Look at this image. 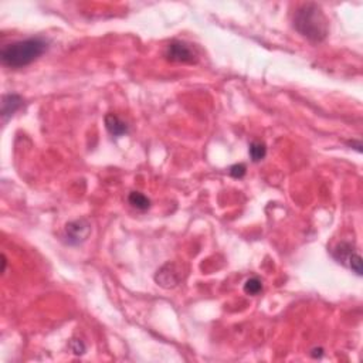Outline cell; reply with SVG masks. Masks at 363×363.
Wrapping results in <instances>:
<instances>
[{
    "label": "cell",
    "mask_w": 363,
    "mask_h": 363,
    "mask_svg": "<svg viewBox=\"0 0 363 363\" xmlns=\"http://www.w3.org/2000/svg\"><path fill=\"white\" fill-rule=\"evenodd\" d=\"M49 49V42L43 37H30L26 40L10 43L0 51L3 66L10 68H22L30 66L42 57Z\"/></svg>",
    "instance_id": "1"
},
{
    "label": "cell",
    "mask_w": 363,
    "mask_h": 363,
    "mask_svg": "<svg viewBox=\"0 0 363 363\" xmlns=\"http://www.w3.org/2000/svg\"><path fill=\"white\" fill-rule=\"evenodd\" d=\"M294 27L298 33L312 42L325 40L329 30L328 19L315 3H306L298 9L294 16Z\"/></svg>",
    "instance_id": "2"
},
{
    "label": "cell",
    "mask_w": 363,
    "mask_h": 363,
    "mask_svg": "<svg viewBox=\"0 0 363 363\" xmlns=\"http://www.w3.org/2000/svg\"><path fill=\"white\" fill-rule=\"evenodd\" d=\"M91 234V224L85 219H78L74 222H70L66 224L64 229V239L67 244L70 246H77L81 244L88 239Z\"/></svg>",
    "instance_id": "3"
},
{
    "label": "cell",
    "mask_w": 363,
    "mask_h": 363,
    "mask_svg": "<svg viewBox=\"0 0 363 363\" xmlns=\"http://www.w3.org/2000/svg\"><path fill=\"white\" fill-rule=\"evenodd\" d=\"M165 57L173 63H195L198 56L189 44L183 42H173L167 46Z\"/></svg>",
    "instance_id": "4"
},
{
    "label": "cell",
    "mask_w": 363,
    "mask_h": 363,
    "mask_svg": "<svg viewBox=\"0 0 363 363\" xmlns=\"http://www.w3.org/2000/svg\"><path fill=\"white\" fill-rule=\"evenodd\" d=\"M183 272L182 267L176 263H167L159 268L155 275V281L163 288H173L180 282Z\"/></svg>",
    "instance_id": "5"
},
{
    "label": "cell",
    "mask_w": 363,
    "mask_h": 363,
    "mask_svg": "<svg viewBox=\"0 0 363 363\" xmlns=\"http://www.w3.org/2000/svg\"><path fill=\"white\" fill-rule=\"evenodd\" d=\"M23 105V98L17 94H8L2 98V118L6 121L13 115L19 108Z\"/></svg>",
    "instance_id": "6"
},
{
    "label": "cell",
    "mask_w": 363,
    "mask_h": 363,
    "mask_svg": "<svg viewBox=\"0 0 363 363\" xmlns=\"http://www.w3.org/2000/svg\"><path fill=\"white\" fill-rule=\"evenodd\" d=\"M104 121H105V128H107V131L112 136H115V138H119V136H124L128 133V125L126 122H124L121 118L115 114H107L105 118H104Z\"/></svg>",
    "instance_id": "7"
},
{
    "label": "cell",
    "mask_w": 363,
    "mask_h": 363,
    "mask_svg": "<svg viewBox=\"0 0 363 363\" xmlns=\"http://www.w3.org/2000/svg\"><path fill=\"white\" fill-rule=\"evenodd\" d=\"M128 202H129V205H132L135 209H138V210H148L149 207H150V200H149L143 193H140V192H131L129 193V196H128Z\"/></svg>",
    "instance_id": "8"
},
{
    "label": "cell",
    "mask_w": 363,
    "mask_h": 363,
    "mask_svg": "<svg viewBox=\"0 0 363 363\" xmlns=\"http://www.w3.org/2000/svg\"><path fill=\"white\" fill-rule=\"evenodd\" d=\"M248 153L253 162H260L263 160L267 155V146H265L264 142H260V140H254L250 143V148H248Z\"/></svg>",
    "instance_id": "9"
},
{
    "label": "cell",
    "mask_w": 363,
    "mask_h": 363,
    "mask_svg": "<svg viewBox=\"0 0 363 363\" xmlns=\"http://www.w3.org/2000/svg\"><path fill=\"white\" fill-rule=\"evenodd\" d=\"M263 291V282L258 280L257 277L248 278L244 284V292L248 295H258Z\"/></svg>",
    "instance_id": "10"
},
{
    "label": "cell",
    "mask_w": 363,
    "mask_h": 363,
    "mask_svg": "<svg viewBox=\"0 0 363 363\" xmlns=\"http://www.w3.org/2000/svg\"><path fill=\"white\" fill-rule=\"evenodd\" d=\"M346 263L349 265V268L355 272L356 275H362V257L359 256V254H356L355 251L350 253L349 257H347Z\"/></svg>",
    "instance_id": "11"
},
{
    "label": "cell",
    "mask_w": 363,
    "mask_h": 363,
    "mask_svg": "<svg viewBox=\"0 0 363 363\" xmlns=\"http://www.w3.org/2000/svg\"><path fill=\"white\" fill-rule=\"evenodd\" d=\"M246 170H247L246 165H243V163H237V165H233L230 167V174L233 176V177H236V179H241V177L246 174Z\"/></svg>",
    "instance_id": "12"
},
{
    "label": "cell",
    "mask_w": 363,
    "mask_h": 363,
    "mask_svg": "<svg viewBox=\"0 0 363 363\" xmlns=\"http://www.w3.org/2000/svg\"><path fill=\"white\" fill-rule=\"evenodd\" d=\"M71 349H73V352H74L75 355H83L84 352H85V346H84V343L81 340H78V339H73L71 340Z\"/></svg>",
    "instance_id": "13"
},
{
    "label": "cell",
    "mask_w": 363,
    "mask_h": 363,
    "mask_svg": "<svg viewBox=\"0 0 363 363\" xmlns=\"http://www.w3.org/2000/svg\"><path fill=\"white\" fill-rule=\"evenodd\" d=\"M322 355H323V349H322V347H314V349L311 350V356H312L314 359L322 357Z\"/></svg>",
    "instance_id": "14"
},
{
    "label": "cell",
    "mask_w": 363,
    "mask_h": 363,
    "mask_svg": "<svg viewBox=\"0 0 363 363\" xmlns=\"http://www.w3.org/2000/svg\"><path fill=\"white\" fill-rule=\"evenodd\" d=\"M347 145H349V146H353L357 152H362V143H360V140H350V142H347Z\"/></svg>",
    "instance_id": "15"
},
{
    "label": "cell",
    "mask_w": 363,
    "mask_h": 363,
    "mask_svg": "<svg viewBox=\"0 0 363 363\" xmlns=\"http://www.w3.org/2000/svg\"><path fill=\"white\" fill-rule=\"evenodd\" d=\"M6 264H8V263H6V257L3 256V271L6 270Z\"/></svg>",
    "instance_id": "16"
}]
</instances>
